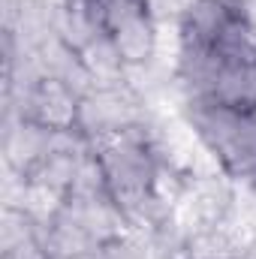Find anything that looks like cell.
<instances>
[{"label":"cell","instance_id":"obj_1","mask_svg":"<svg viewBox=\"0 0 256 259\" xmlns=\"http://www.w3.org/2000/svg\"><path fill=\"white\" fill-rule=\"evenodd\" d=\"M175 115L205 160L226 178L244 184L256 172V115L211 100L175 103Z\"/></svg>","mask_w":256,"mask_h":259},{"label":"cell","instance_id":"obj_2","mask_svg":"<svg viewBox=\"0 0 256 259\" xmlns=\"http://www.w3.org/2000/svg\"><path fill=\"white\" fill-rule=\"evenodd\" d=\"M130 75L163 66V24L151 0H88Z\"/></svg>","mask_w":256,"mask_h":259},{"label":"cell","instance_id":"obj_3","mask_svg":"<svg viewBox=\"0 0 256 259\" xmlns=\"http://www.w3.org/2000/svg\"><path fill=\"white\" fill-rule=\"evenodd\" d=\"M151 109L154 106L148 103V97L130 78L121 84H97L88 94H81L75 130L91 145H97L103 139H112V136L139 127Z\"/></svg>","mask_w":256,"mask_h":259},{"label":"cell","instance_id":"obj_4","mask_svg":"<svg viewBox=\"0 0 256 259\" xmlns=\"http://www.w3.org/2000/svg\"><path fill=\"white\" fill-rule=\"evenodd\" d=\"M250 12L235 0H187L172 21V49H217Z\"/></svg>","mask_w":256,"mask_h":259},{"label":"cell","instance_id":"obj_5","mask_svg":"<svg viewBox=\"0 0 256 259\" xmlns=\"http://www.w3.org/2000/svg\"><path fill=\"white\" fill-rule=\"evenodd\" d=\"M0 259H55L46 244L39 211L24 202L6 199L0 223Z\"/></svg>","mask_w":256,"mask_h":259},{"label":"cell","instance_id":"obj_6","mask_svg":"<svg viewBox=\"0 0 256 259\" xmlns=\"http://www.w3.org/2000/svg\"><path fill=\"white\" fill-rule=\"evenodd\" d=\"M100 259H157V256H154L151 244L145 241V235L127 229V232H121V235H115L103 244Z\"/></svg>","mask_w":256,"mask_h":259},{"label":"cell","instance_id":"obj_7","mask_svg":"<svg viewBox=\"0 0 256 259\" xmlns=\"http://www.w3.org/2000/svg\"><path fill=\"white\" fill-rule=\"evenodd\" d=\"M241 190L250 196V199H256V172L250 175V178H247V181H244V184H241Z\"/></svg>","mask_w":256,"mask_h":259}]
</instances>
